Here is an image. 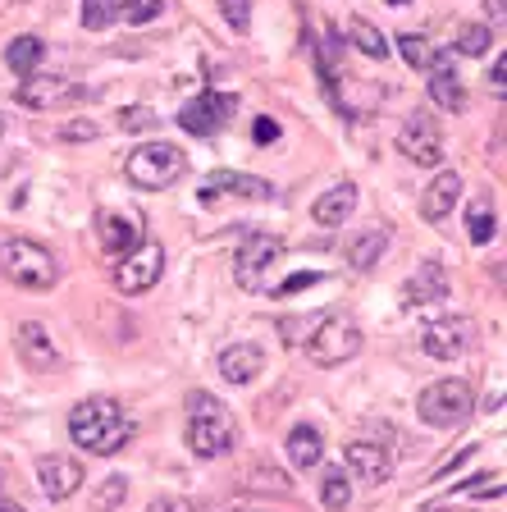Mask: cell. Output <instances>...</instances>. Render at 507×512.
<instances>
[{
	"mask_svg": "<svg viewBox=\"0 0 507 512\" xmlns=\"http://www.w3.org/2000/svg\"><path fill=\"white\" fill-rule=\"evenodd\" d=\"M133 416L115 403V398H87L69 412V435H74L78 448L96 453V458H110L133 439Z\"/></svg>",
	"mask_w": 507,
	"mask_h": 512,
	"instance_id": "cell-1",
	"label": "cell"
},
{
	"mask_svg": "<svg viewBox=\"0 0 507 512\" xmlns=\"http://www.w3.org/2000/svg\"><path fill=\"white\" fill-rule=\"evenodd\" d=\"M233 444H238V421H233L229 403L197 389L188 398V448L197 458H224Z\"/></svg>",
	"mask_w": 507,
	"mask_h": 512,
	"instance_id": "cell-2",
	"label": "cell"
},
{
	"mask_svg": "<svg viewBox=\"0 0 507 512\" xmlns=\"http://www.w3.org/2000/svg\"><path fill=\"white\" fill-rule=\"evenodd\" d=\"M0 270L28 293H51L60 284V261L51 256V247L32 243V238H5L0 243Z\"/></svg>",
	"mask_w": 507,
	"mask_h": 512,
	"instance_id": "cell-3",
	"label": "cell"
},
{
	"mask_svg": "<svg viewBox=\"0 0 507 512\" xmlns=\"http://www.w3.org/2000/svg\"><path fill=\"white\" fill-rule=\"evenodd\" d=\"M302 348H307V357L316 366H343V362H352V357L361 352V330L352 325L348 316L320 311V316H311Z\"/></svg>",
	"mask_w": 507,
	"mask_h": 512,
	"instance_id": "cell-4",
	"label": "cell"
},
{
	"mask_svg": "<svg viewBox=\"0 0 507 512\" xmlns=\"http://www.w3.org/2000/svg\"><path fill=\"white\" fill-rule=\"evenodd\" d=\"M128 183L138 188H169L188 174V156H183L174 142H147V147H133L124 160Z\"/></svg>",
	"mask_w": 507,
	"mask_h": 512,
	"instance_id": "cell-5",
	"label": "cell"
},
{
	"mask_svg": "<svg viewBox=\"0 0 507 512\" xmlns=\"http://www.w3.org/2000/svg\"><path fill=\"white\" fill-rule=\"evenodd\" d=\"M416 412H421V421H425V426H434V430L462 426L466 416L476 412L471 384H466V380H434L430 389L416 398Z\"/></svg>",
	"mask_w": 507,
	"mask_h": 512,
	"instance_id": "cell-6",
	"label": "cell"
},
{
	"mask_svg": "<svg viewBox=\"0 0 507 512\" xmlns=\"http://www.w3.org/2000/svg\"><path fill=\"white\" fill-rule=\"evenodd\" d=\"M284 261V243L275 234H252L238 256H233V279L247 288V293H270V270Z\"/></svg>",
	"mask_w": 507,
	"mask_h": 512,
	"instance_id": "cell-7",
	"label": "cell"
},
{
	"mask_svg": "<svg viewBox=\"0 0 507 512\" xmlns=\"http://www.w3.org/2000/svg\"><path fill=\"white\" fill-rule=\"evenodd\" d=\"M233 110H238V96H229V92H201V96H192L188 106L179 110V128H183V133H197V138H211V133H220V128L233 119Z\"/></svg>",
	"mask_w": 507,
	"mask_h": 512,
	"instance_id": "cell-8",
	"label": "cell"
},
{
	"mask_svg": "<svg viewBox=\"0 0 507 512\" xmlns=\"http://www.w3.org/2000/svg\"><path fill=\"white\" fill-rule=\"evenodd\" d=\"M471 343H476V320L471 316H444L421 330V348L430 357H439V362H453V357L471 352Z\"/></svg>",
	"mask_w": 507,
	"mask_h": 512,
	"instance_id": "cell-9",
	"label": "cell"
},
{
	"mask_svg": "<svg viewBox=\"0 0 507 512\" xmlns=\"http://www.w3.org/2000/svg\"><path fill=\"white\" fill-rule=\"evenodd\" d=\"M160 275H165V247L142 238V243L124 256V266L115 270V284L124 288V293H147V288L160 284Z\"/></svg>",
	"mask_w": 507,
	"mask_h": 512,
	"instance_id": "cell-10",
	"label": "cell"
},
{
	"mask_svg": "<svg viewBox=\"0 0 507 512\" xmlns=\"http://www.w3.org/2000/svg\"><path fill=\"white\" fill-rule=\"evenodd\" d=\"M398 147L407 151V156H412L416 165H444V133H439V124H434V119L425 115V110L407 115Z\"/></svg>",
	"mask_w": 507,
	"mask_h": 512,
	"instance_id": "cell-11",
	"label": "cell"
},
{
	"mask_svg": "<svg viewBox=\"0 0 507 512\" xmlns=\"http://www.w3.org/2000/svg\"><path fill=\"white\" fill-rule=\"evenodd\" d=\"M37 485L51 503H64L83 490V467L64 453H46V458H37Z\"/></svg>",
	"mask_w": 507,
	"mask_h": 512,
	"instance_id": "cell-12",
	"label": "cell"
},
{
	"mask_svg": "<svg viewBox=\"0 0 507 512\" xmlns=\"http://www.w3.org/2000/svg\"><path fill=\"white\" fill-rule=\"evenodd\" d=\"M78 96H83V87L60 74H28L19 83V106H28V110H55L64 101H78Z\"/></svg>",
	"mask_w": 507,
	"mask_h": 512,
	"instance_id": "cell-13",
	"label": "cell"
},
{
	"mask_svg": "<svg viewBox=\"0 0 507 512\" xmlns=\"http://www.w3.org/2000/svg\"><path fill=\"white\" fill-rule=\"evenodd\" d=\"M215 197H247V202H270V197H275V183L256 179V174L215 170L211 179L201 183V202H215Z\"/></svg>",
	"mask_w": 507,
	"mask_h": 512,
	"instance_id": "cell-14",
	"label": "cell"
},
{
	"mask_svg": "<svg viewBox=\"0 0 507 512\" xmlns=\"http://www.w3.org/2000/svg\"><path fill=\"white\" fill-rule=\"evenodd\" d=\"M96 234L110 256H128L142 243V215L138 211H101L96 215Z\"/></svg>",
	"mask_w": 507,
	"mask_h": 512,
	"instance_id": "cell-15",
	"label": "cell"
},
{
	"mask_svg": "<svg viewBox=\"0 0 507 512\" xmlns=\"http://www.w3.org/2000/svg\"><path fill=\"white\" fill-rule=\"evenodd\" d=\"M343 467H348V476L366 480V485H384L393 476V458L380 444H370V439H352L343 448Z\"/></svg>",
	"mask_w": 507,
	"mask_h": 512,
	"instance_id": "cell-16",
	"label": "cell"
},
{
	"mask_svg": "<svg viewBox=\"0 0 507 512\" xmlns=\"http://www.w3.org/2000/svg\"><path fill=\"white\" fill-rule=\"evenodd\" d=\"M19 357L32 371H55L60 366V348H55L51 330H46L42 320H23L19 325Z\"/></svg>",
	"mask_w": 507,
	"mask_h": 512,
	"instance_id": "cell-17",
	"label": "cell"
},
{
	"mask_svg": "<svg viewBox=\"0 0 507 512\" xmlns=\"http://www.w3.org/2000/svg\"><path fill=\"white\" fill-rule=\"evenodd\" d=\"M261 371H265V352L256 343H233V348L220 352V375L229 384H252Z\"/></svg>",
	"mask_w": 507,
	"mask_h": 512,
	"instance_id": "cell-18",
	"label": "cell"
},
{
	"mask_svg": "<svg viewBox=\"0 0 507 512\" xmlns=\"http://www.w3.org/2000/svg\"><path fill=\"white\" fill-rule=\"evenodd\" d=\"M352 211H357V183H334V188L320 192L316 206H311L316 224H325V229H338L343 220H352Z\"/></svg>",
	"mask_w": 507,
	"mask_h": 512,
	"instance_id": "cell-19",
	"label": "cell"
},
{
	"mask_svg": "<svg viewBox=\"0 0 507 512\" xmlns=\"http://www.w3.org/2000/svg\"><path fill=\"white\" fill-rule=\"evenodd\" d=\"M430 96H434V106H444V110L466 106V87H462V78H457L448 55H434V64H430Z\"/></svg>",
	"mask_w": 507,
	"mask_h": 512,
	"instance_id": "cell-20",
	"label": "cell"
},
{
	"mask_svg": "<svg viewBox=\"0 0 507 512\" xmlns=\"http://www.w3.org/2000/svg\"><path fill=\"white\" fill-rule=\"evenodd\" d=\"M462 202V174H453V170H444L439 179L425 188V197H421V215L425 220H444V215H453V206Z\"/></svg>",
	"mask_w": 507,
	"mask_h": 512,
	"instance_id": "cell-21",
	"label": "cell"
},
{
	"mask_svg": "<svg viewBox=\"0 0 507 512\" xmlns=\"http://www.w3.org/2000/svg\"><path fill=\"white\" fill-rule=\"evenodd\" d=\"M448 298V275L439 261H425L412 279H407V302H444Z\"/></svg>",
	"mask_w": 507,
	"mask_h": 512,
	"instance_id": "cell-22",
	"label": "cell"
},
{
	"mask_svg": "<svg viewBox=\"0 0 507 512\" xmlns=\"http://www.w3.org/2000/svg\"><path fill=\"white\" fill-rule=\"evenodd\" d=\"M288 458H293V467L311 471L320 467V458H325V439H320L316 426H293L288 430Z\"/></svg>",
	"mask_w": 507,
	"mask_h": 512,
	"instance_id": "cell-23",
	"label": "cell"
},
{
	"mask_svg": "<svg viewBox=\"0 0 507 512\" xmlns=\"http://www.w3.org/2000/svg\"><path fill=\"white\" fill-rule=\"evenodd\" d=\"M384 252H389V234H384V229L357 234V238L348 243V266H352V270H375Z\"/></svg>",
	"mask_w": 507,
	"mask_h": 512,
	"instance_id": "cell-24",
	"label": "cell"
},
{
	"mask_svg": "<svg viewBox=\"0 0 507 512\" xmlns=\"http://www.w3.org/2000/svg\"><path fill=\"white\" fill-rule=\"evenodd\" d=\"M42 55H46V46H42V37H14L10 46H5V64H10L14 74H37V64H42Z\"/></svg>",
	"mask_w": 507,
	"mask_h": 512,
	"instance_id": "cell-25",
	"label": "cell"
},
{
	"mask_svg": "<svg viewBox=\"0 0 507 512\" xmlns=\"http://www.w3.org/2000/svg\"><path fill=\"white\" fill-rule=\"evenodd\" d=\"M128 5L133 0H83V28H92V32L110 28V23H119L128 14Z\"/></svg>",
	"mask_w": 507,
	"mask_h": 512,
	"instance_id": "cell-26",
	"label": "cell"
},
{
	"mask_svg": "<svg viewBox=\"0 0 507 512\" xmlns=\"http://www.w3.org/2000/svg\"><path fill=\"white\" fill-rule=\"evenodd\" d=\"M348 32H352V46H357L366 60H384L389 55V37H384L375 23H366V19H352L348 23Z\"/></svg>",
	"mask_w": 507,
	"mask_h": 512,
	"instance_id": "cell-27",
	"label": "cell"
},
{
	"mask_svg": "<svg viewBox=\"0 0 507 512\" xmlns=\"http://www.w3.org/2000/svg\"><path fill=\"white\" fill-rule=\"evenodd\" d=\"M320 499H325L329 512H343L352 503V485H348V476H343V467H325V476H320Z\"/></svg>",
	"mask_w": 507,
	"mask_h": 512,
	"instance_id": "cell-28",
	"label": "cell"
},
{
	"mask_svg": "<svg viewBox=\"0 0 507 512\" xmlns=\"http://www.w3.org/2000/svg\"><path fill=\"white\" fill-rule=\"evenodd\" d=\"M466 234H471V243L485 247L489 238L498 234V215L489 202H471V211H466Z\"/></svg>",
	"mask_w": 507,
	"mask_h": 512,
	"instance_id": "cell-29",
	"label": "cell"
},
{
	"mask_svg": "<svg viewBox=\"0 0 507 512\" xmlns=\"http://www.w3.org/2000/svg\"><path fill=\"white\" fill-rule=\"evenodd\" d=\"M124 494H128V480L124 476H106L92 490V503H87V512H115L119 503H124Z\"/></svg>",
	"mask_w": 507,
	"mask_h": 512,
	"instance_id": "cell-30",
	"label": "cell"
},
{
	"mask_svg": "<svg viewBox=\"0 0 507 512\" xmlns=\"http://www.w3.org/2000/svg\"><path fill=\"white\" fill-rule=\"evenodd\" d=\"M398 51H402V60L412 64V69H430L434 55H439V51H434V46L421 37V32H402V37H398Z\"/></svg>",
	"mask_w": 507,
	"mask_h": 512,
	"instance_id": "cell-31",
	"label": "cell"
},
{
	"mask_svg": "<svg viewBox=\"0 0 507 512\" xmlns=\"http://www.w3.org/2000/svg\"><path fill=\"white\" fill-rule=\"evenodd\" d=\"M489 42H494V32H489L485 23H466V28L453 37V51L457 55H485Z\"/></svg>",
	"mask_w": 507,
	"mask_h": 512,
	"instance_id": "cell-32",
	"label": "cell"
},
{
	"mask_svg": "<svg viewBox=\"0 0 507 512\" xmlns=\"http://www.w3.org/2000/svg\"><path fill=\"white\" fill-rule=\"evenodd\" d=\"M220 14L233 23L238 32L252 28V0H220Z\"/></svg>",
	"mask_w": 507,
	"mask_h": 512,
	"instance_id": "cell-33",
	"label": "cell"
},
{
	"mask_svg": "<svg viewBox=\"0 0 507 512\" xmlns=\"http://www.w3.org/2000/svg\"><path fill=\"white\" fill-rule=\"evenodd\" d=\"M156 14H160V0H133L124 19H128V23H151Z\"/></svg>",
	"mask_w": 507,
	"mask_h": 512,
	"instance_id": "cell-34",
	"label": "cell"
},
{
	"mask_svg": "<svg viewBox=\"0 0 507 512\" xmlns=\"http://www.w3.org/2000/svg\"><path fill=\"white\" fill-rule=\"evenodd\" d=\"M252 138L261 142V147H270V142H279V119H270V115H261L252 124Z\"/></svg>",
	"mask_w": 507,
	"mask_h": 512,
	"instance_id": "cell-35",
	"label": "cell"
},
{
	"mask_svg": "<svg viewBox=\"0 0 507 512\" xmlns=\"http://www.w3.org/2000/svg\"><path fill=\"white\" fill-rule=\"evenodd\" d=\"M151 124H156V115H151L147 106H133L119 115V128H151Z\"/></svg>",
	"mask_w": 507,
	"mask_h": 512,
	"instance_id": "cell-36",
	"label": "cell"
},
{
	"mask_svg": "<svg viewBox=\"0 0 507 512\" xmlns=\"http://www.w3.org/2000/svg\"><path fill=\"white\" fill-rule=\"evenodd\" d=\"M96 133H101V128H96L92 119H78V124H69V128H64V138H69V142H92Z\"/></svg>",
	"mask_w": 507,
	"mask_h": 512,
	"instance_id": "cell-37",
	"label": "cell"
},
{
	"mask_svg": "<svg viewBox=\"0 0 507 512\" xmlns=\"http://www.w3.org/2000/svg\"><path fill=\"white\" fill-rule=\"evenodd\" d=\"M489 87H494V96H503V92H507V60H503V55L494 60V74H489Z\"/></svg>",
	"mask_w": 507,
	"mask_h": 512,
	"instance_id": "cell-38",
	"label": "cell"
},
{
	"mask_svg": "<svg viewBox=\"0 0 507 512\" xmlns=\"http://www.w3.org/2000/svg\"><path fill=\"white\" fill-rule=\"evenodd\" d=\"M147 512H192V503L188 499H156Z\"/></svg>",
	"mask_w": 507,
	"mask_h": 512,
	"instance_id": "cell-39",
	"label": "cell"
},
{
	"mask_svg": "<svg viewBox=\"0 0 507 512\" xmlns=\"http://www.w3.org/2000/svg\"><path fill=\"white\" fill-rule=\"evenodd\" d=\"M0 512H23V508H10V503H0Z\"/></svg>",
	"mask_w": 507,
	"mask_h": 512,
	"instance_id": "cell-40",
	"label": "cell"
},
{
	"mask_svg": "<svg viewBox=\"0 0 507 512\" xmlns=\"http://www.w3.org/2000/svg\"><path fill=\"white\" fill-rule=\"evenodd\" d=\"M0 485H5V462H0Z\"/></svg>",
	"mask_w": 507,
	"mask_h": 512,
	"instance_id": "cell-41",
	"label": "cell"
},
{
	"mask_svg": "<svg viewBox=\"0 0 507 512\" xmlns=\"http://www.w3.org/2000/svg\"><path fill=\"white\" fill-rule=\"evenodd\" d=\"M0 133H5V119H0Z\"/></svg>",
	"mask_w": 507,
	"mask_h": 512,
	"instance_id": "cell-42",
	"label": "cell"
}]
</instances>
